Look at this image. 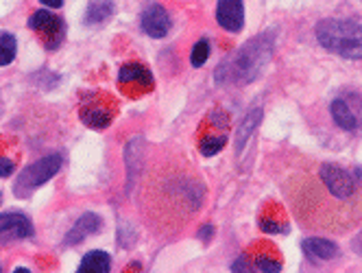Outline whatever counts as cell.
<instances>
[{"label": "cell", "mask_w": 362, "mask_h": 273, "mask_svg": "<svg viewBox=\"0 0 362 273\" xmlns=\"http://www.w3.org/2000/svg\"><path fill=\"white\" fill-rule=\"evenodd\" d=\"M271 53H273L271 35H260V37L247 42L234 57L225 59L218 66L216 81L218 83H236V86L255 81L269 66Z\"/></svg>", "instance_id": "obj_2"}, {"label": "cell", "mask_w": 362, "mask_h": 273, "mask_svg": "<svg viewBox=\"0 0 362 273\" xmlns=\"http://www.w3.org/2000/svg\"><path fill=\"white\" fill-rule=\"evenodd\" d=\"M18 53V44L11 33L0 35V66H9Z\"/></svg>", "instance_id": "obj_19"}, {"label": "cell", "mask_w": 362, "mask_h": 273, "mask_svg": "<svg viewBox=\"0 0 362 273\" xmlns=\"http://www.w3.org/2000/svg\"><path fill=\"white\" fill-rule=\"evenodd\" d=\"M42 5H46L48 9H59L64 5V0H40Z\"/></svg>", "instance_id": "obj_23"}, {"label": "cell", "mask_w": 362, "mask_h": 273, "mask_svg": "<svg viewBox=\"0 0 362 273\" xmlns=\"http://www.w3.org/2000/svg\"><path fill=\"white\" fill-rule=\"evenodd\" d=\"M118 86H120V90H124V94L138 98L142 94L153 92L155 81H153V74L146 66H142L140 62H129L118 72Z\"/></svg>", "instance_id": "obj_7"}, {"label": "cell", "mask_w": 362, "mask_h": 273, "mask_svg": "<svg viewBox=\"0 0 362 273\" xmlns=\"http://www.w3.org/2000/svg\"><path fill=\"white\" fill-rule=\"evenodd\" d=\"M260 120H262V110H260V108L251 110V112L243 118L240 127L236 129V151H238V153L245 149V144L249 142V138L253 136L255 127L260 125Z\"/></svg>", "instance_id": "obj_15"}, {"label": "cell", "mask_w": 362, "mask_h": 273, "mask_svg": "<svg viewBox=\"0 0 362 273\" xmlns=\"http://www.w3.org/2000/svg\"><path fill=\"white\" fill-rule=\"evenodd\" d=\"M148 210L164 234H175L201 210L205 188L188 160L164 153L148 180Z\"/></svg>", "instance_id": "obj_1"}, {"label": "cell", "mask_w": 362, "mask_h": 273, "mask_svg": "<svg viewBox=\"0 0 362 273\" xmlns=\"http://www.w3.org/2000/svg\"><path fill=\"white\" fill-rule=\"evenodd\" d=\"M33 236V223L20 214V212H7L0 214V243L9 240H22Z\"/></svg>", "instance_id": "obj_9"}, {"label": "cell", "mask_w": 362, "mask_h": 273, "mask_svg": "<svg viewBox=\"0 0 362 273\" xmlns=\"http://www.w3.org/2000/svg\"><path fill=\"white\" fill-rule=\"evenodd\" d=\"M260 228L269 234H286L288 232V223L284 216L277 214H262L260 216Z\"/></svg>", "instance_id": "obj_18"}, {"label": "cell", "mask_w": 362, "mask_h": 273, "mask_svg": "<svg viewBox=\"0 0 362 273\" xmlns=\"http://www.w3.org/2000/svg\"><path fill=\"white\" fill-rule=\"evenodd\" d=\"M354 247H360V252H362V234L358 236V240H354Z\"/></svg>", "instance_id": "obj_25"}, {"label": "cell", "mask_w": 362, "mask_h": 273, "mask_svg": "<svg viewBox=\"0 0 362 273\" xmlns=\"http://www.w3.org/2000/svg\"><path fill=\"white\" fill-rule=\"evenodd\" d=\"M329 112H332L334 122L341 129H345V132L358 129V116L354 114V110L349 108V103L345 101V98H334L332 105H329Z\"/></svg>", "instance_id": "obj_14"}, {"label": "cell", "mask_w": 362, "mask_h": 273, "mask_svg": "<svg viewBox=\"0 0 362 273\" xmlns=\"http://www.w3.org/2000/svg\"><path fill=\"white\" fill-rule=\"evenodd\" d=\"M100 226H103V223H100V216H98V214H94V212L83 214V216L70 228V232L66 234V245H76V243L86 240L88 236L96 234V232L100 230Z\"/></svg>", "instance_id": "obj_12"}, {"label": "cell", "mask_w": 362, "mask_h": 273, "mask_svg": "<svg viewBox=\"0 0 362 273\" xmlns=\"http://www.w3.org/2000/svg\"><path fill=\"white\" fill-rule=\"evenodd\" d=\"M112 269V258L107 252H90L83 256L81 265H79V273H107Z\"/></svg>", "instance_id": "obj_16"}, {"label": "cell", "mask_w": 362, "mask_h": 273, "mask_svg": "<svg viewBox=\"0 0 362 273\" xmlns=\"http://www.w3.org/2000/svg\"><path fill=\"white\" fill-rule=\"evenodd\" d=\"M303 252L313 258V260H334L339 256V245L327 240V238H305L301 243Z\"/></svg>", "instance_id": "obj_13"}, {"label": "cell", "mask_w": 362, "mask_h": 273, "mask_svg": "<svg viewBox=\"0 0 362 273\" xmlns=\"http://www.w3.org/2000/svg\"><path fill=\"white\" fill-rule=\"evenodd\" d=\"M212 232H214V228H212V226H205V228H203V230L199 232V236H201L203 240H210Z\"/></svg>", "instance_id": "obj_24"}, {"label": "cell", "mask_w": 362, "mask_h": 273, "mask_svg": "<svg viewBox=\"0 0 362 273\" xmlns=\"http://www.w3.org/2000/svg\"><path fill=\"white\" fill-rule=\"evenodd\" d=\"M13 170H16V158L5 153L0 156V178H9Z\"/></svg>", "instance_id": "obj_22"}, {"label": "cell", "mask_w": 362, "mask_h": 273, "mask_svg": "<svg viewBox=\"0 0 362 273\" xmlns=\"http://www.w3.org/2000/svg\"><path fill=\"white\" fill-rule=\"evenodd\" d=\"M29 27L44 40V46L48 48V51H53V48H57L62 44L64 22L50 11H44V9L35 11L29 20Z\"/></svg>", "instance_id": "obj_8"}, {"label": "cell", "mask_w": 362, "mask_h": 273, "mask_svg": "<svg viewBox=\"0 0 362 273\" xmlns=\"http://www.w3.org/2000/svg\"><path fill=\"white\" fill-rule=\"evenodd\" d=\"M227 132H229V120L221 110H212L205 120L201 122L197 142L199 151L205 158H212L223 151V146L227 144Z\"/></svg>", "instance_id": "obj_5"}, {"label": "cell", "mask_w": 362, "mask_h": 273, "mask_svg": "<svg viewBox=\"0 0 362 273\" xmlns=\"http://www.w3.org/2000/svg\"><path fill=\"white\" fill-rule=\"evenodd\" d=\"M140 24H142V31L146 35L160 40V37H166L170 31V16L162 5H151L144 9Z\"/></svg>", "instance_id": "obj_11"}, {"label": "cell", "mask_w": 362, "mask_h": 273, "mask_svg": "<svg viewBox=\"0 0 362 273\" xmlns=\"http://www.w3.org/2000/svg\"><path fill=\"white\" fill-rule=\"evenodd\" d=\"M116 112H118V103L114 101L112 96L103 94V92L90 94L81 103V120L90 129L110 127L112 120L116 118Z\"/></svg>", "instance_id": "obj_6"}, {"label": "cell", "mask_w": 362, "mask_h": 273, "mask_svg": "<svg viewBox=\"0 0 362 273\" xmlns=\"http://www.w3.org/2000/svg\"><path fill=\"white\" fill-rule=\"evenodd\" d=\"M317 40L329 53L347 59H362V24L327 18L317 24Z\"/></svg>", "instance_id": "obj_3"}, {"label": "cell", "mask_w": 362, "mask_h": 273, "mask_svg": "<svg viewBox=\"0 0 362 273\" xmlns=\"http://www.w3.org/2000/svg\"><path fill=\"white\" fill-rule=\"evenodd\" d=\"M112 16H114V3H110V0H94L86 11V22L98 24V22H105Z\"/></svg>", "instance_id": "obj_17"}, {"label": "cell", "mask_w": 362, "mask_h": 273, "mask_svg": "<svg viewBox=\"0 0 362 273\" xmlns=\"http://www.w3.org/2000/svg\"><path fill=\"white\" fill-rule=\"evenodd\" d=\"M59 168H62V156H57V153L46 156V158L29 164L18 175V180L13 184V192L24 199V197H29L33 190H37L40 186H44L48 180H53L57 173H59Z\"/></svg>", "instance_id": "obj_4"}, {"label": "cell", "mask_w": 362, "mask_h": 273, "mask_svg": "<svg viewBox=\"0 0 362 273\" xmlns=\"http://www.w3.org/2000/svg\"><path fill=\"white\" fill-rule=\"evenodd\" d=\"M210 57V42L208 40H199L192 48V55H190V62L194 68H201L205 62Z\"/></svg>", "instance_id": "obj_21"}, {"label": "cell", "mask_w": 362, "mask_h": 273, "mask_svg": "<svg viewBox=\"0 0 362 273\" xmlns=\"http://www.w3.org/2000/svg\"><path fill=\"white\" fill-rule=\"evenodd\" d=\"M216 20L227 33H240L245 27V5L243 0H218Z\"/></svg>", "instance_id": "obj_10"}, {"label": "cell", "mask_w": 362, "mask_h": 273, "mask_svg": "<svg viewBox=\"0 0 362 273\" xmlns=\"http://www.w3.org/2000/svg\"><path fill=\"white\" fill-rule=\"evenodd\" d=\"M253 265H255L257 269H260V271H273V273L281 271V260H279V258H275V256L271 254V250H269V252L255 254Z\"/></svg>", "instance_id": "obj_20"}]
</instances>
